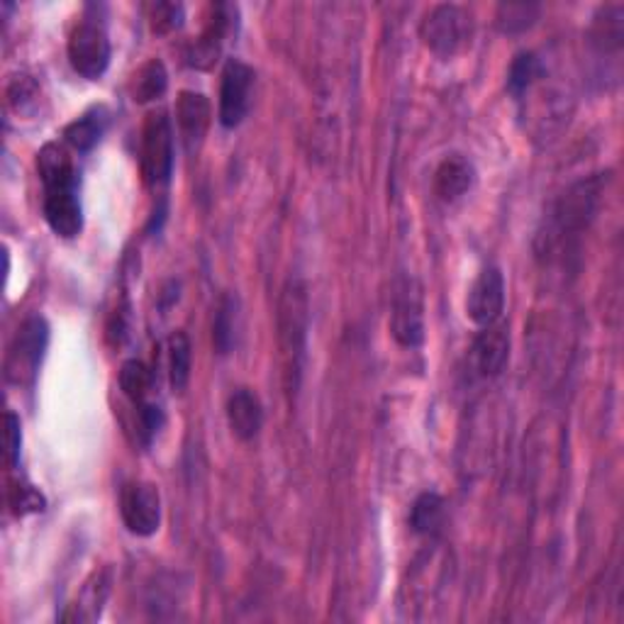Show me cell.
<instances>
[{"label":"cell","mask_w":624,"mask_h":624,"mask_svg":"<svg viewBox=\"0 0 624 624\" xmlns=\"http://www.w3.org/2000/svg\"><path fill=\"white\" fill-rule=\"evenodd\" d=\"M47 344H50L47 320L40 315H32L22 322L6 354L3 372H6L8 384H13V386L32 384L42 366Z\"/></svg>","instance_id":"277c9868"},{"label":"cell","mask_w":624,"mask_h":624,"mask_svg":"<svg viewBox=\"0 0 624 624\" xmlns=\"http://www.w3.org/2000/svg\"><path fill=\"white\" fill-rule=\"evenodd\" d=\"M603 189L605 179L591 176L575 181L571 189H566V193L559 195L537 235L539 259L563 261L578 249V241L595 219Z\"/></svg>","instance_id":"6da1fadb"},{"label":"cell","mask_w":624,"mask_h":624,"mask_svg":"<svg viewBox=\"0 0 624 624\" xmlns=\"http://www.w3.org/2000/svg\"><path fill=\"white\" fill-rule=\"evenodd\" d=\"M507 359H510V330L498 320L483 327L476 342H473L471 362L481 378H495L503 374Z\"/></svg>","instance_id":"4fadbf2b"},{"label":"cell","mask_w":624,"mask_h":624,"mask_svg":"<svg viewBox=\"0 0 624 624\" xmlns=\"http://www.w3.org/2000/svg\"><path fill=\"white\" fill-rule=\"evenodd\" d=\"M137 415H140V437L144 444H152L157 434L161 432V427L166 422V415L161 410L159 402L147 400L137 406Z\"/></svg>","instance_id":"83f0119b"},{"label":"cell","mask_w":624,"mask_h":624,"mask_svg":"<svg viewBox=\"0 0 624 624\" xmlns=\"http://www.w3.org/2000/svg\"><path fill=\"white\" fill-rule=\"evenodd\" d=\"M34 96H37V84L30 76H18L10 80V86H8V100H10V106H13L15 110H22L28 106V103L34 100Z\"/></svg>","instance_id":"4dcf8cb0"},{"label":"cell","mask_w":624,"mask_h":624,"mask_svg":"<svg viewBox=\"0 0 624 624\" xmlns=\"http://www.w3.org/2000/svg\"><path fill=\"white\" fill-rule=\"evenodd\" d=\"M120 388L135 406L147 402L154 390V374L144 362L130 359L125 362L120 368Z\"/></svg>","instance_id":"cb8c5ba5"},{"label":"cell","mask_w":624,"mask_h":624,"mask_svg":"<svg viewBox=\"0 0 624 624\" xmlns=\"http://www.w3.org/2000/svg\"><path fill=\"white\" fill-rule=\"evenodd\" d=\"M152 30L157 34H169L183 25V6L179 3H157L152 8Z\"/></svg>","instance_id":"f1b7e54d"},{"label":"cell","mask_w":624,"mask_h":624,"mask_svg":"<svg viewBox=\"0 0 624 624\" xmlns=\"http://www.w3.org/2000/svg\"><path fill=\"white\" fill-rule=\"evenodd\" d=\"M390 332L400 346L418 349L424 342V303L422 291L415 279H402L392 298Z\"/></svg>","instance_id":"9c48e42d"},{"label":"cell","mask_w":624,"mask_h":624,"mask_svg":"<svg viewBox=\"0 0 624 624\" xmlns=\"http://www.w3.org/2000/svg\"><path fill=\"white\" fill-rule=\"evenodd\" d=\"M68 62H72L74 72L88 80H98L110 66V40L108 32L96 22H84L78 25L72 37H68Z\"/></svg>","instance_id":"ba28073f"},{"label":"cell","mask_w":624,"mask_h":624,"mask_svg":"<svg viewBox=\"0 0 624 624\" xmlns=\"http://www.w3.org/2000/svg\"><path fill=\"white\" fill-rule=\"evenodd\" d=\"M108 120H110V112L106 108L98 106V108L86 110L84 115H80V118H76L74 122L66 125V130H64L66 144L76 149V152H80V154L90 152V149H94L100 142V137L106 135Z\"/></svg>","instance_id":"ac0fdd59"},{"label":"cell","mask_w":624,"mask_h":624,"mask_svg":"<svg viewBox=\"0 0 624 624\" xmlns=\"http://www.w3.org/2000/svg\"><path fill=\"white\" fill-rule=\"evenodd\" d=\"M235 327H237V298L223 295L219 298L213 320V342L217 354H229V349H233Z\"/></svg>","instance_id":"d4e9b609"},{"label":"cell","mask_w":624,"mask_h":624,"mask_svg":"<svg viewBox=\"0 0 624 624\" xmlns=\"http://www.w3.org/2000/svg\"><path fill=\"white\" fill-rule=\"evenodd\" d=\"M20 452H22L20 418L13 410H8L6 412V461L10 469H15L20 464Z\"/></svg>","instance_id":"f546056e"},{"label":"cell","mask_w":624,"mask_h":624,"mask_svg":"<svg viewBox=\"0 0 624 624\" xmlns=\"http://www.w3.org/2000/svg\"><path fill=\"white\" fill-rule=\"evenodd\" d=\"M545 74L547 68L541 64L539 56L535 52H523L515 56L510 72H507V88H510V94L515 98H523L539 78H545Z\"/></svg>","instance_id":"603a6c76"},{"label":"cell","mask_w":624,"mask_h":624,"mask_svg":"<svg viewBox=\"0 0 624 624\" xmlns=\"http://www.w3.org/2000/svg\"><path fill=\"white\" fill-rule=\"evenodd\" d=\"M254 68L239 60H229L223 68V78H219V110L217 118L219 125L227 130H235L245 122L247 112L251 108V88H254Z\"/></svg>","instance_id":"52a82bcc"},{"label":"cell","mask_w":624,"mask_h":624,"mask_svg":"<svg viewBox=\"0 0 624 624\" xmlns=\"http://www.w3.org/2000/svg\"><path fill=\"white\" fill-rule=\"evenodd\" d=\"M166 88H169V72H166L164 62H159V60H149L147 64L137 68V74L132 76V86H130L135 103H142V106L144 103L159 100L166 94Z\"/></svg>","instance_id":"d6986e66"},{"label":"cell","mask_w":624,"mask_h":624,"mask_svg":"<svg viewBox=\"0 0 624 624\" xmlns=\"http://www.w3.org/2000/svg\"><path fill=\"white\" fill-rule=\"evenodd\" d=\"M444 525V498L437 493H422L410 507V529L415 535H437Z\"/></svg>","instance_id":"ffe728a7"},{"label":"cell","mask_w":624,"mask_h":624,"mask_svg":"<svg viewBox=\"0 0 624 624\" xmlns=\"http://www.w3.org/2000/svg\"><path fill=\"white\" fill-rule=\"evenodd\" d=\"M308 332H310L308 286L300 279H291L283 286L279 300V346H281L288 392H295L300 386V378H303Z\"/></svg>","instance_id":"3957f363"},{"label":"cell","mask_w":624,"mask_h":624,"mask_svg":"<svg viewBox=\"0 0 624 624\" xmlns=\"http://www.w3.org/2000/svg\"><path fill=\"white\" fill-rule=\"evenodd\" d=\"M140 166L149 189H161L171 181L173 173V127L164 110L149 112L142 140H140Z\"/></svg>","instance_id":"5b68a950"},{"label":"cell","mask_w":624,"mask_h":624,"mask_svg":"<svg viewBox=\"0 0 624 624\" xmlns=\"http://www.w3.org/2000/svg\"><path fill=\"white\" fill-rule=\"evenodd\" d=\"M237 30V8L219 3L213 8V18L207 20V25L203 30V34L198 40L193 42V47L189 50L186 60L193 68H211L215 64V60L223 52V44Z\"/></svg>","instance_id":"7c38bea8"},{"label":"cell","mask_w":624,"mask_h":624,"mask_svg":"<svg viewBox=\"0 0 624 624\" xmlns=\"http://www.w3.org/2000/svg\"><path fill=\"white\" fill-rule=\"evenodd\" d=\"M539 13L537 3H503L498 8V28L505 34H519L535 25Z\"/></svg>","instance_id":"484cf974"},{"label":"cell","mask_w":624,"mask_h":624,"mask_svg":"<svg viewBox=\"0 0 624 624\" xmlns=\"http://www.w3.org/2000/svg\"><path fill=\"white\" fill-rule=\"evenodd\" d=\"M10 505H13V513L18 517H25L32 513H42L44 505V495L34 488V485H25V483H18L13 491H10Z\"/></svg>","instance_id":"4316f807"},{"label":"cell","mask_w":624,"mask_h":624,"mask_svg":"<svg viewBox=\"0 0 624 624\" xmlns=\"http://www.w3.org/2000/svg\"><path fill=\"white\" fill-rule=\"evenodd\" d=\"M110 571H100L96 573L90 581L86 583L84 591H80V598L76 603V612L72 615V620L78 622H96L100 617L103 607L108 603L110 595Z\"/></svg>","instance_id":"44dd1931"},{"label":"cell","mask_w":624,"mask_h":624,"mask_svg":"<svg viewBox=\"0 0 624 624\" xmlns=\"http://www.w3.org/2000/svg\"><path fill=\"white\" fill-rule=\"evenodd\" d=\"M476 183V169L461 154L447 157L434 171V191L444 203H454L473 189Z\"/></svg>","instance_id":"2e32d148"},{"label":"cell","mask_w":624,"mask_h":624,"mask_svg":"<svg viewBox=\"0 0 624 624\" xmlns=\"http://www.w3.org/2000/svg\"><path fill=\"white\" fill-rule=\"evenodd\" d=\"M503 310H505V276L498 266H488V269H483L478 273V279L471 286L466 298V312L476 325L488 327L503 318Z\"/></svg>","instance_id":"8fae6325"},{"label":"cell","mask_w":624,"mask_h":624,"mask_svg":"<svg viewBox=\"0 0 624 624\" xmlns=\"http://www.w3.org/2000/svg\"><path fill=\"white\" fill-rule=\"evenodd\" d=\"M471 15L461 6L452 3L432 8L420 25L424 47L442 60H452L454 54L464 50L471 42Z\"/></svg>","instance_id":"8992f818"},{"label":"cell","mask_w":624,"mask_h":624,"mask_svg":"<svg viewBox=\"0 0 624 624\" xmlns=\"http://www.w3.org/2000/svg\"><path fill=\"white\" fill-rule=\"evenodd\" d=\"M176 122L189 152L198 149L213 122V106L198 90H181L176 100Z\"/></svg>","instance_id":"5bb4252c"},{"label":"cell","mask_w":624,"mask_h":624,"mask_svg":"<svg viewBox=\"0 0 624 624\" xmlns=\"http://www.w3.org/2000/svg\"><path fill=\"white\" fill-rule=\"evenodd\" d=\"M227 422L229 430L241 442L257 437L263 427V406L259 396L249 388H239L227 400Z\"/></svg>","instance_id":"9a60e30c"},{"label":"cell","mask_w":624,"mask_h":624,"mask_svg":"<svg viewBox=\"0 0 624 624\" xmlns=\"http://www.w3.org/2000/svg\"><path fill=\"white\" fill-rule=\"evenodd\" d=\"M37 171L44 186L42 211L56 237L74 239L84 229V207L78 195V171L66 147L50 142L40 149Z\"/></svg>","instance_id":"7a4b0ae2"},{"label":"cell","mask_w":624,"mask_h":624,"mask_svg":"<svg viewBox=\"0 0 624 624\" xmlns=\"http://www.w3.org/2000/svg\"><path fill=\"white\" fill-rule=\"evenodd\" d=\"M120 515L125 527L137 537H152L161 525V495L154 483H127L120 495Z\"/></svg>","instance_id":"30bf717a"},{"label":"cell","mask_w":624,"mask_h":624,"mask_svg":"<svg viewBox=\"0 0 624 624\" xmlns=\"http://www.w3.org/2000/svg\"><path fill=\"white\" fill-rule=\"evenodd\" d=\"M591 44L600 54H617L624 44V6H605L598 10L591 25Z\"/></svg>","instance_id":"e0dca14e"},{"label":"cell","mask_w":624,"mask_h":624,"mask_svg":"<svg viewBox=\"0 0 624 624\" xmlns=\"http://www.w3.org/2000/svg\"><path fill=\"white\" fill-rule=\"evenodd\" d=\"M193 346L186 332H173L169 337V380L171 388L181 392L191 380Z\"/></svg>","instance_id":"7402d4cb"}]
</instances>
